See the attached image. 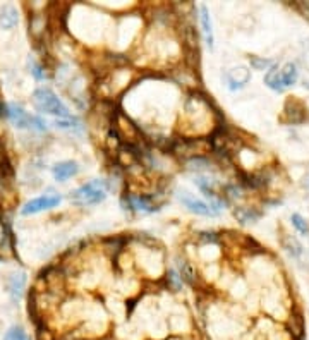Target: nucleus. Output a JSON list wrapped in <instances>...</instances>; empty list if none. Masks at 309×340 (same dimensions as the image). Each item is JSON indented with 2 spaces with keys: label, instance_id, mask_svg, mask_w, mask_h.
Here are the masks:
<instances>
[{
  "label": "nucleus",
  "instance_id": "0eeeda50",
  "mask_svg": "<svg viewBox=\"0 0 309 340\" xmlns=\"http://www.w3.org/2000/svg\"><path fill=\"white\" fill-rule=\"evenodd\" d=\"M79 172V165L72 160H65V162H61L52 169V174H54V179L59 182H64L67 179L74 177V175Z\"/></svg>",
  "mask_w": 309,
  "mask_h": 340
},
{
  "label": "nucleus",
  "instance_id": "dca6fc26",
  "mask_svg": "<svg viewBox=\"0 0 309 340\" xmlns=\"http://www.w3.org/2000/svg\"><path fill=\"white\" fill-rule=\"evenodd\" d=\"M236 216L237 218L241 220L243 223H249V222H254L256 218H258V213H252L249 208H246V210H239V211H236Z\"/></svg>",
  "mask_w": 309,
  "mask_h": 340
},
{
  "label": "nucleus",
  "instance_id": "20e7f679",
  "mask_svg": "<svg viewBox=\"0 0 309 340\" xmlns=\"http://www.w3.org/2000/svg\"><path fill=\"white\" fill-rule=\"evenodd\" d=\"M61 201H62V198L59 196V194H45V196H40V198H35V200L28 201V203L22 206L21 213L22 215H35V213L55 208Z\"/></svg>",
  "mask_w": 309,
  "mask_h": 340
},
{
  "label": "nucleus",
  "instance_id": "6ab92c4d",
  "mask_svg": "<svg viewBox=\"0 0 309 340\" xmlns=\"http://www.w3.org/2000/svg\"><path fill=\"white\" fill-rule=\"evenodd\" d=\"M251 66L254 67V69L261 70V69H266V67H271L273 66V62L271 61H259V59H251Z\"/></svg>",
  "mask_w": 309,
  "mask_h": 340
},
{
  "label": "nucleus",
  "instance_id": "7ed1b4c3",
  "mask_svg": "<svg viewBox=\"0 0 309 340\" xmlns=\"http://www.w3.org/2000/svg\"><path fill=\"white\" fill-rule=\"evenodd\" d=\"M107 198V186L103 181H91L88 184L77 188L72 193L70 200L72 203L81 204V206H86V204H96L100 201H103Z\"/></svg>",
  "mask_w": 309,
  "mask_h": 340
},
{
  "label": "nucleus",
  "instance_id": "39448f33",
  "mask_svg": "<svg viewBox=\"0 0 309 340\" xmlns=\"http://www.w3.org/2000/svg\"><path fill=\"white\" fill-rule=\"evenodd\" d=\"M179 200H181V203L184 204V206L187 208L189 211L196 213V215H201V216H215L218 213L213 208V204L204 203V201L198 200V198L191 196L189 193H182L181 196H179Z\"/></svg>",
  "mask_w": 309,
  "mask_h": 340
},
{
  "label": "nucleus",
  "instance_id": "423d86ee",
  "mask_svg": "<svg viewBox=\"0 0 309 340\" xmlns=\"http://www.w3.org/2000/svg\"><path fill=\"white\" fill-rule=\"evenodd\" d=\"M251 79V72L246 67H234L227 72V83L230 89H241Z\"/></svg>",
  "mask_w": 309,
  "mask_h": 340
},
{
  "label": "nucleus",
  "instance_id": "4468645a",
  "mask_svg": "<svg viewBox=\"0 0 309 340\" xmlns=\"http://www.w3.org/2000/svg\"><path fill=\"white\" fill-rule=\"evenodd\" d=\"M55 126H57L59 129H65V131H77V133H79V131L83 129V126H81V122L77 121L76 117H69V119H57V121H55Z\"/></svg>",
  "mask_w": 309,
  "mask_h": 340
},
{
  "label": "nucleus",
  "instance_id": "6e6552de",
  "mask_svg": "<svg viewBox=\"0 0 309 340\" xmlns=\"http://www.w3.org/2000/svg\"><path fill=\"white\" fill-rule=\"evenodd\" d=\"M17 22H19V14H17L16 7L10 5V3L0 7V28L12 29L17 26Z\"/></svg>",
  "mask_w": 309,
  "mask_h": 340
},
{
  "label": "nucleus",
  "instance_id": "f3484780",
  "mask_svg": "<svg viewBox=\"0 0 309 340\" xmlns=\"http://www.w3.org/2000/svg\"><path fill=\"white\" fill-rule=\"evenodd\" d=\"M292 225L296 227L297 230H299L301 234H308V230H309V227H308V223L304 222V218L301 215H297V213H294L292 215Z\"/></svg>",
  "mask_w": 309,
  "mask_h": 340
},
{
  "label": "nucleus",
  "instance_id": "f8f14e48",
  "mask_svg": "<svg viewBox=\"0 0 309 340\" xmlns=\"http://www.w3.org/2000/svg\"><path fill=\"white\" fill-rule=\"evenodd\" d=\"M265 84L270 89H273V91H284V89H287V86H285L284 81H282L280 69H278V67H271V69L268 70L265 76Z\"/></svg>",
  "mask_w": 309,
  "mask_h": 340
},
{
  "label": "nucleus",
  "instance_id": "9d476101",
  "mask_svg": "<svg viewBox=\"0 0 309 340\" xmlns=\"http://www.w3.org/2000/svg\"><path fill=\"white\" fill-rule=\"evenodd\" d=\"M24 285H26V273L16 272V273L10 275L7 287H9V294H10V297H12V301H19L22 290H24Z\"/></svg>",
  "mask_w": 309,
  "mask_h": 340
},
{
  "label": "nucleus",
  "instance_id": "2eb2a0df",
  "mask_svg": "<svg viewBox=\"0 0 309 340\" xmlns=\"http://www.w3.org/2000/svg\"><path fill=\"white\" fill-rule=\"evenodd\" d=\"M3 340H29L28 335H26V332L22 330L21 327H12L9 332L5 334V337Z\"/></svg>",
  "mask_w": 309,
  "mask_h": 340
},
{
  "label": "nucleus",
  "instance_id": "f03ea898",
  "mask_svg": "<svg viewBox=\"0 0 309 340\" xmlns=\"http://www.w3.org/2000/svg\"><path fill=\"white\" fill-rule=\"evenodd\" d=\"M3 114H5V117L19 129H33V131H40V133L47 131V122H45L43 119L36 117V115H29L24 108L16 105V103L5 105V112H3Z\"/></svg>",
  "mask_w": 309,
  "mask_h": 340
},
{
  "label": "nucleus",
  "instance_id": "9b49d317",
  "mask_svg": "<svg viewBox=\"0 0 309 340\" xmlns=\"http://www.w3.org/2000/svg\"><path fill=\"white\" fill-rule=\"evenodd\" d=\"M199 21H201V28H203V35L206 40L208 47H213V28H211V19H210V12L204 5L199 7Z\"/></svg>",
  "mask_w": 309,
  "mask_h": 340
},
{
  "label": "nucleus",
  "instance_id": "a211bd4d",
  "mask_svg": "<svg viewBox=\"0 0 309 340\" xmlns=\"http://www.w3.org/2000/svg\"><path fill=\"white\" fill-rule=\"evenodd\" d=\"M29 67H31V74L36 77V79H45V77H47V72H43V67L40 64H36L35 61H29Z\"/></svg>",
  "mask_w": 309,
  "mask_h": 340
},
{
  "label": "nucleus",
  "instance_id": "1a4fd4ad",
  "mask_svg": "<svg viewBox=\"0 0 309 340\" xmlns=\"http://www.w3.org/2000/svg\"><path fill=\"white\" fill-rule=\"evenodd\" d=\"M127 204H129L131 210L139 211V213H153V211L158 210L156 204L150 200V198L136 196V194H131V196L127 198Z\"/></svg>",
  "mask_w": 309,
  "mask_h": 340
},
{
  "label": "nucleus",
  "instance_id": "ddd939ff",
  "mask_svg": "<svg viewBox=\"0 0 309 340\" xmlns=\"http://www.w3.org/2000/svg\"><path fill=\"white\" fill-rule=\"evenodd\" d=\"M280 76H282V81H284V84L287 86V88H289V86H292L297 81L296 66H294V64H285L280 69Z\"/></svg>",
  "mask_w": 309,
  "mask_h": 340
},
{
  "label": "nucleus",
  "instance_id": "f257e3e1",
  "mask_svg": "<svg viewBox=\"0 0 309 340\" xmlns=\"http://www.w3.org/2000/svg\"><path fill=\"white\" fill-rule=\"evenodd\" d=\"M33 105L38 112H43L47 115H54V117L61 119H69L72 117V114L69 112L62 100L52 91L50 88H38L33 93Z\"/></svg>",
  "mask_w": 309,
  "mask_h": 340
}]
</instances>
